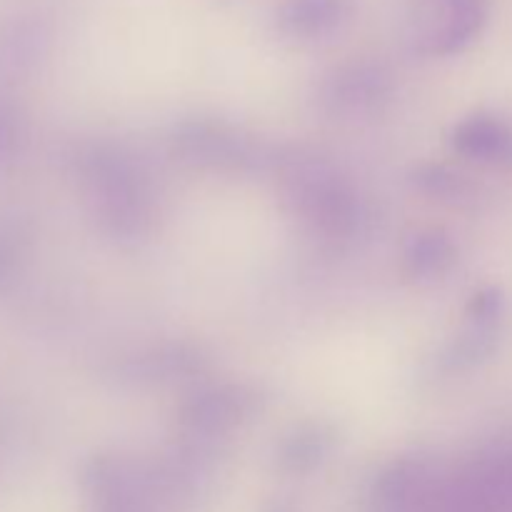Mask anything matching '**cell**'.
<instances>
[{
	"label": "cell",
	"mask_w": 512,
	"mask_h": 512,
	"mask_svg": "<svg viewBox=\"0 0 512 512\" xmlns=\"http://www.w3.org/2000/svg\"><path fill=\"white\" fill-rule=\"evenodd\" d=\"M385 85H388V80H385L383 70L378 65H343L325 83V100L348 110L368 108V105H375L383 98Z\"/></svg>",
	"instance_id": "3957f363"
},
{
	"label": "cell",
	"mask_w": 512,
	"mask_h": 512,
	"mask_svg": "<svg viewBox=\"0 0 512 512\" xmlns=\"http://www.w3.org/2000/svg\"><path fill=\"white\" fill-rule=\"evenodd\" d=\"M455 148L475 160H500L512 153V128L495 115H473L455 128Z\"/></svg>",
	"instance_id": "277c9868"
},
{
	"label": "cell",
	"mask_w": 512,
	"mask_h": 512,
	"mask_svg": "<svg viewBox=\"0 0 512 512\" xmlns=\"http://www.w3.org/2000/svg\"><path fill=\"white\" fill-rule=\"evenodd\" d=\"M353 13V0H283L278 28L298 40H318L343 28Z\"/></svg>",
	"instance_id": "7a4b0ae2"
},
{
	"label": "cell",
	"mask_w": 512,
	"mask_h": 512,
	"mask_svg": "<svg viewBox=\"0 0 512 512\" xmlns=\"http://www.w3.org/2000/svg\"><path fill=\"white\" fill-rule=\"evenodd\" d=\"M453 243L443 233H423L405 250V268L415 278H433L453 263Z\"/></svg>",
	"instance_id": "5b68a950"
},
{
	"label": "cell",
	"mask_w": 512,
	"mask_h": 512,
	"mask_svg": "<svg viewBox=\"0 0 512 512\" xmlns=\"http://www.w3.org/2000/svg\"><path fill=\"white\" fill-rule=\"evenodd\" d=\"M328 448V440L323 438L320 430H305L298 433L288 445H285V463L293 468H310L320 460V455Z\"/></svg>",
	"instance_id": "8992f818"
},
{
	"label": "cell",
	"mask_w": 512,
	"mask_h": 512,
	"mask_svg": "<svg viewBox=\"0 0 512 512\" xmlns=\"http://www.w3.org/2000/svg\"><path fill=\"white\" fill-rule=\"evenodd\" d=\"M420 43L428 53L450 55L473 43L485 23V0H425Z\"/></svg>",
	"instance_id": "6da1fadb"
}]
</instances>
